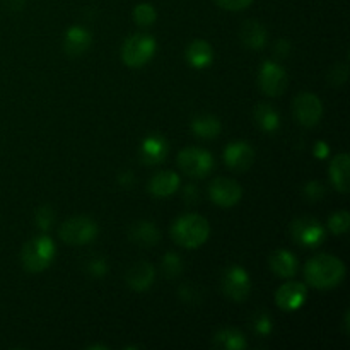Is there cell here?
Returning <instances> with one entry per match:
<instances>
[{
    "label": "cell",
    "instance_id": "obj_1",
    "mask_svg": "<svg viewBox=\"0 0 350 350\" xmlns=\"http://www.w3.org/2000/svg\"><path fill=\"white\" fill-rule=\"evenodd\" d=\"M304 275L310 286L317 289H332L344 280L345 265L337 256L317 255L306 263Z\"/></svg>",
    "mask_w": 350,
    "mask_h": 350
},
{
    "label": "cell",
    "instance_id": "obj_2",
    "mask_svg": "<svg viewBox=\"0 0 350 350\" xmlns=\"http://www.w3.org/2000/svg\"><path fill=\"white\" fill-rule=\"evenodd\" d=\"M211 226L202 215L185 214L171 226V236L183 248H198L207 241Z\"/></svg>",
    "mask_w": 350,
    "mask_h": 350
},
{
    "label": "cell",
    "instance_id": "obj_3",
    "mask_svg": "<svg viewBox=\"0 0 350 350\" xmlns=\"http://www.w3.org/2000/svg\"><path fill=\"white\" fill-rule=\"evenodd\" d=\"M55 243L48 236H40V238H33L24 245L23 252H21V260L26 270L29 272H43L51 265L55 258Z\"/></svg>",
    "mask_w": 350,
    "mask_h": 350
},
{
    "label": "cell",
    "instance_id": "obj_4",
    "mask_svg": "<svg viewBox=\"0 0 350 350\" xmlns=\"http://www.w3.org/2000/svg\"><path fill=\"white\" fill-rule=\"evenodd\" d=\"M156 51V40L149 34H133L122 48V58L125 65L132 68L144 67Z\"/></svg>",
    "mask_w": 350,
    "mask_h": 350
},
{
    "label": "cell",
    "instance_id": "obj_5",
    "mask_svg": "<svg viewBox=\"0 0 350 350\" xmlns=\"http://www.w3.org/2000/svg\"><path fill=\"white\" fill-rule=\"evenodd\" d=\"M58 236L67 245H88L98 236V224L89 217H72L62 224Z\"/></svg>",
    "mask_w": 350,
    "mask_h": 350
},
{
    "label": "cell",
    "instance_id": "obj_6",
    "mask_svg": "<svg viewBox=\"0 0 350 350\" xmlns=\"http://www.w3.org/2000/svg\"><path fill=\"white\" fill-rule=\"evenodd\" d=\"M178 164L188 176L205 178L214 167V157L205 149L188 147L178 154Z\"/></svg>",
    "mask_w": 350,
    "mask_h": 350
},
{
    "label": "cell",
    "instance_id": "obj_7",
    "mask_svg": "<svg viewBox=\"0 0 350 350\" xmlns=\"http://www.w3.org/2000/svg\"><path fill=\"white\" fill-rule=\"evenodd\" d=\"M222 291L229 299L238 301V303L245 301L252 291V282L246 270L239 265L229 267L222 277Z\"/></svg>",
    "mask_w": 350,
    "mask_h": 350
},
{
    "label": "cell",
    "instance_id": "obj_8",
    "mask_svg": "<svg viewBox=\"0 0 350 350\" xmlns=\"http://www.w3.org/2000/svg\"><path fill=\"white\" fill-rule=\"evenodd\" d=\"M258 84L267 96H282L287 88V74L275 62H265L260 68Z\"/></svg>",
    "mask_w": 350,
    "mask_h": 350
},
{
    "label": "cell",
    "instance_id": "obj_9",
    "mask_svg": "<svg viewBox=\"0 0 350 350\" xmlns=\"http://www.w3.org/2000/svg\"><path fill=\"white\" fill-rule=\"evenodd\" d=\"M291 234L301 246H318L325 239V229L318 221L310 217L296 219L291 226Z\"/></svg>",
    "mask_w": 350,
    "mask_h": 350
},
{
    "label": "cell",
    "instance_id": "obj_10",
    "mask_svg": "<svg viewBox=\"0 0 350 350\" xmlns=\"http://www.w3.org/2000/svg\"><path fill=\"white\" fill-rule=\"evenodd\" d=\"M294 115L301 125L313 126L320 122L321 115H323V105L318 96L303 92L294 99Z\"/></svg>",
    "mask_w": 350,
    "mask_h": 350
},
{
    "label": "cell",
    "instance_id": "obj_11",
    "mask_svg": "<svg viewBox=\"0 0 350 350\" xmlns=\"http://www.w3.org/2000/svg\"><path fill=\"white\" fill-rule=\"evenodd\" d=\"M208 193H211L212 202L221 205V207H232L243 197L239 183L231 178H215L208 187Z\"/></svg>",
    "mask_w": 350,
    "mask_h": 350
},
{
    "label": "cell",
    "instance_id": "obj_12",
    "mask_svg": "<svg viewBox=\"0 0 350 350\" xmlns=\"http://www.w3.org/2000/svg\"><path fill=\"white\" fill-rule=\"evenodd\" d=\"M308 291L306 286L301 282H287L279 287L275 294L277 306L282 308L284 311H296L306 303Z\"/></svg>",
    "mask_w": 350,
    "mask_h": 350
},
{
    "label": "cell",
    "instance_id": "obj_13",
    "mask_svg": "<svg viewBox=\"0 0 350 350\" xmlns=\"http://www.w3.org/2000/svg\"><path fill=\"white\" fill-rule=\"evenodd\" d=\"M224 161L228 164V167L241 173V171H246L252 167L253 161H255V150L246 142H232L226 147Z\"/></svg>",
    "mask_w": 350,
    "mask_h": 350
},
{
    "label": "cell",
    "instance_id": "obj_14",
    "mask_svg": "<svg viewBox=\"0 0 350 350\" xmlns=\"http://www.w3.org/2000/svg\"><path fill=\"white\" fill-rule=\"evenodd\" d=\"M156 277V270L149 262H139L126 272V284L130 289L142 293V291L149 289Z\"/></svg>",
    "mask_w": 350,
    "mask_h": 350
},
{
    "label": "cell",
    "instance_id": "obj_15",
    "mask_svg": "<svg viewBox=\"0 0 350 350\" xmlns=\"http://www.w3.org/2000/svg\"><path fill=\"white\" fill-rule=\"evenodd\" d=\"M92 36L88 29L81 26H72L70 29L65 34L64 41V50L65 53L70 55V57H79V55L85 53L88 48L91 46Z\"/></svg>",
    "mask_w": 350,
    "mask_h": 350
},
{
    "label": "cell",
    "instance_id": "obj_16",
    "mask_svg": "<svg viewBox=\"0 0 350 350\" xmlns=\"http://www.w3.org/2000/svg\"><path fill=\"white\" fill-rule=\"evenodd\" d=\"M167 142L161 135H149L140 147V157L146 164H159L167 156Z\"/></svg>",
    "mask_w": 350,
    "mask_h": 350
},
{
    "label": "cell",
    "instance_id": "obj_17",
    "mask_svg": "<svg viewBox=\"0 0 350 350\" xmlns=\"http://www.w3.org/2000/svg\"><path fill=\"white\" fill-rule=\"evenodd\" d=\"M129 236L135 245L142 246V248H150V246L157 245V241L161 239L159 229H157L156 224L150 221L135 222V224L130 228Z\"/></svg>",
    "mask_w": 350,
    "mask_h": 350
},
{
    "label": "cell",
    "instance_id": "obj_18",
    "mask_svg": "<svg viewBox=\"0 0 350 350\" xmlns=\"http://www.w3.org/2000/svg\"><path fill=\"white\" fill-rule=\"evenodd\" d=\"M350 157L349 154H338L330 164V178L334 187L342 193L350 190Z\"/></svg>",
    "mask_w": 350,
    "mask_h": 350
},
{
    "label": "cell",
    "instance_id": "obj_19",
    "mask_svg": "<svg viewBox=\"0 0 350 350\" xmlns=\"http://www.w3.org/2000/svg\"><path fill=\"white\" fill-rule=\"evenodd\" d=\"M180 187V176L173 171H161L149 181V191L154 197H170Z\"/></svg>",
    "mask_w": 350,
    "mask_h": 350
},
{
    "label": "cell",
    "instance_id": "obj_20",
    "mask_svg": "<svg viewBox=\"0 0 350 350\" xmlns=\"http://www.w3.org/2000/svg\"><path fill=\"white\" fill-rule=\"evenodd\" d=\"M269 263L272 272L279 277H286V279H289V277L296 275L297 272L296 256H294L291 252H287V250H277V252H273L272 255H270Z\"/></svg>",
    "mask_w": 350,
    "mask_h": 350
},
{
    "label": "cell",
    "instance_id": "obj_21",
    "mask_svg": "<svg viewBox=\"0 0 350 350\" xmlns=\"http://www.w3.org/2000/svg\"><path fill=\"white\" fill-rule=\"evenodd\" d=\"M239 38L252 50H262L267 43V29L258 21H246L239 29Z\"/></svg>",
    "mask_w": 350,
    "mask_h": 350
},
{
    "label": "cell",
    "instance_id": "obj_22",
    "mask_svg": "<svg viewBox=\"0 0 350 350\" xmlns=\"http://www.w3.org/2000/svg\"><path fill=\"white\" fill-rule=\"evenodd\" d=\"M187 60L190 62L191 67L205 68L214 60V50H212V46L207 41L195 40L187 48Z\"/></svg>",
    "mask_w": 350,
    "mask_h": 350
},
{
    "label": "cell",
    "instance_id": "obj_23",
    "mask_svg": "<svg viewBox=\"0 0 350 350\" xmlns=\"http://www.w3.org/2000/svg\"><path fill=\"white\" fill-rule=\"evenodd\" d=\"M191 132L205 140L215 139L221 133V122L214 115H200L191 120Z\"/></svg>",
    "mask_w": 350,
    "mask_h": 350
},
{
    "label": "cell",
    "instance_id": "obj_24",
    "mask_svg": "<svg viewBox=\"0 0 350 350\" xmlns=\"http://www.w3.org/2000/svg\"><path fill=\"white\" fill-rule=\"evenodd\" d=\"M253 116H255V122L258 123V126L263 132L272 133L275 130H279L280 118L279 113H277V109L273 106L267 105V103H260V105H256Z\"/></svg>",
    "mask_w": 350,
    "mask_h": 350
},
{
    "label": "cell",
    "instance_id": "obj_25",
    "mask_svg": "<svg viewBox=\"0 0 350 350\" xmlns=\"http://www.w3.org/2000/svg\"><path fill=\"white\" fill-rule=\"evenodd\" d=\"M215 347L228 349V350H245L246 349V338L241 332L234 330V328H224L214 337Z\"/></svg>",
    "mask_w": 350,
    "mask_h": 350
},
{
    "label": "cell",
    "instance_id": "obj_26",
    "mask_svg": "<svg viewBox=\"0 0 350 350\" xmlns=\"http://www.w3.org/2000/svg\"><path fill=\"white\" fill-rule=\"evenodd\" d=\"M163 273L167 277V279H176L181 272H183V262L178 256V253H166L163 258Z\"/></svg>",
    "mask_w": 350,
    "mask_h": 350
},
{
    "label": "cell",
    "instance_id": "obj_27",
    "mask_svg": "<svg viewBox=\"0 0 350 350\" xmlns=\"http://www.w3.org/2000/svg\"><path fill=\"white\" fill-rule=\"evenodd\" d=\"M156 17V9L150 3H139L133 10V19L139 26H150V24H154Z\"/></svg>",
    "mask_w": 350,
    "mask_h": 350
},
{
    "label": "cell",
    "instance_id": "obj_28",
    "mask_svg": "<svg viewBox=\"0 0 350 350\" xmlns=\"http://www.w3.org/2000/svg\"><path fill=\"white\" fill-rule=\"evenodd\" d=\"M350 226V215L347 211H338L335 214H332V217L328 219V229H330L334 234H344L349 231Z\"/></svg>",
    "mask_w": 350,
    "mask_h": 350
},
{
    "label": "cell",
    "instance_id": "obj_29",
    "mask_svg": "<svg viewBox=\"0 0 350 350\" xmlns=\"http://www.w3.org/2000/svg\"><path fill=\"white\" fill-rule=\"evenodd\" d=\"M34 221H36L38 228H40L41 231H48V229H51V226L55 224L53 208L48 207V205L40 207L36 211V215H34Z\"/></svg>",
    "mask_w": 350,
    "mask_h": 350
},
{
    "label": "cell",
    "instance_id": "obj_30",
    "mask_svg": "<svg viewBox=\"0 0 350 350\" xmlns=\"http://www.w3.org/2000/svg\"><path fill=\"white\" fill-rule=\"evenodd\" d=\"M84 269L88 270L89 275L103 277L106 272H108V263H106V260L101 258V256H92V258L88 260Z\"/></svg>",
    "mask_w": 350,
    "mask_h": 350
},
{
    "label": "cell",
    "instance_id": "obj_31",
    "mask_svg": "<svg viewBox=\"0 0 350 350\" xmlns=\"http://www.w3.org/2000/svg\"><path fill=\"white\" fill-rule=\"evenodd\" d=\"M272 318L269 317V314L265 313H258L255 317V320H253V330L256 332L258 335H262V337H265V335H270L272 334Z\"/></svg>",
    "mask_w": 350,
    "mask_h": 350
},
{
    "label": "cell",
    "instance_id": "obj_32",
    "mask_svg": "<svg viewBox=\"0 0 350 350\" xmlns=\"http://www.w3.org/2000/svg\"><path fill=\"white\" fill-rule=\"evenodd\" d=\"M325 195H327V188H325V185L321 181H310L304 187V197L310 202H318Z\"/></svg>",
    "mask_w": 350,
    "mask_h": 350
},
{
    "label": "cell",
    "instance_id": "obj_33",
    "mask_svg": "<svg viewBox=\"0 0 350 350\" xmlns=\"http://www.w3.org/2000/svg\"><path fill=\"white\" fill-rule=\"evenodd\" d=\"M347 75H349V68L345 64H337L332 72L328 74V81H330L332 85H342L345 81H347Z\"/></svg>",
    "mask_w": 350,
    "mask_h": 350
},
{
    "label": "cell",
    "instance_id": "obj_34",
    "mask_svg": "<svg viewBox=\"0 0 350 350\" xmlns=\"http://www.w3.org/2000/svg\"><path fill=\"white\" fill-rule=\"evenodd\" d=\"M253 0H215L219 7L228 10H243L252 3Z\"/></svg>",
    "mask_w": 350,
    "mask_h": 350
},
{
    "label": "cell",
    "instance_id": "obj_35",
    "mask_svg": "<svg viewBox=\"0 0 350 350\" xmlns=\"http://www.w3.org/2000/svg\"><path fill=\"white\" fill-rule=\"evenodd\" d=\"M180 297L185 301V303H197V301H200V293H198L197 289H193V286H183L180 289Z\"/></svg>",
    "mask_w": 350,
    "mask_h": 350
},
{
    "label": "cell",
    "instance_id": "obj_36",
    "mask_svg": "<svg viewBox=\"0 0 350 350\" xmlns=\"http://www.w3.org/2000/svg\"><path fill=\"white\" fill-rule=\"evenodd\" d=\"M183 198L187 204H190V205L197 204V200H198L197 187H195V185H187V188L183 190Z\"/></svg>",
    "mask_w": 350,
    "mask_h": 350
},
{
    "label": "cell",
    "instance_id": "obj_37",
    "mask_svg": "<svg viewBox=\"0 0 350 350\" xmlns=\"http://www.w3.org/2000/svg\"><path fill=\"white\" fill-rule=\"evenodd\" d=\"M291 51V43L287 40H279L275 44V55L280 58H286Z\"/></svg>",
    "mask_w": 350,
    "mask_h": 350
},
{
    "label": "cell",
    "instance_id": "obj_38",
    "mask_svg": "<svg viewBox=\"0 0 350 350\" xmlns=\"http://www.w3.org/2000/svg\"><path fill=\"white\" fill-rule=\"evenodd\" d=\"M328 146L325 142H318L317 146H314V156L318 157V159H325V157L328 156Z\"/></svg>",
    "mask_w": 350,
    "mask_h": 350
},
{
    "label": "cell",
    "instance_id": "obj_39",
    "mask_svg": "<svg viewBox=\"0 0 350 350\" xmlns=\"http://www.w3.org/2000/svg\"><path fill=\"white\" fill-rule=\"evenodd\" d=\"M118 181H120V183L123 185V187H126V188H129L130 185L133 183V174L130 173V171H125V173H122V174H120Z\"/></svg>",
    "mask_w": 350,
    "mask_h": 350
},
{
    "label": "cell",
    "instance_id": "obj_40",
    "mask_svg": "<svg viewBox=\"0 0 350 350\" xmlns=\"http://www.w3.org/2000/svg\"><path fill=\"white\" fill-rule=\"evenodd\" d=\"M24 2H26V0H5V5L9 7L10 10H21L24 7Z\"/></svg>",
    "mask_w": 350,
    "mask_h": 350
},
{
    "label": "cell",
    "instance_id": "obj_41",
    "mask_svg": "<svg viewBox=\"0 0 350 350\" xmlns=\"http://www.w3.org/2000/svg\"><path fill=\"white\" fill-rule=\"evenodd\" d=\"M89 349H103V350H106L108 347H106V345H91V347Z\"/></svg>",
    "mask_w": 350,
    "mask_h": 350
}]
</instances>
